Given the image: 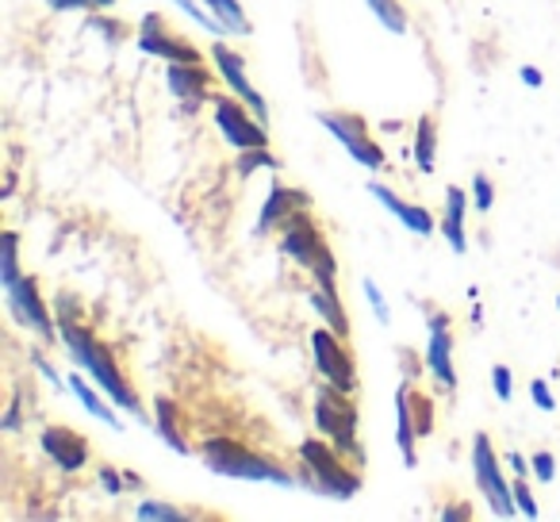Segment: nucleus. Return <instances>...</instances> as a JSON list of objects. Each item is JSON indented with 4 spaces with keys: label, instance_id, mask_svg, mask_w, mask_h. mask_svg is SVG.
Returning <instances> with one entry per match:
<instances>
[{
    "label": "nucleus",
    "instance_id": "nucleus-14",
    "mask_svg": "<svg viewBox=\"0 0 560 522\" xmlns=\"http://www.w3.org/2000/svg\"><path fill=\"white\" fill-rule=\"evenodd\" d=\"M165 81H170V93L177 96V101H185L188 112H196L200 104H211V96H208L211 73L203 70L200 62H170Z\"/></svg>",
    "mask_w": 560,
    "mask_h": 522
},
{
    "label": "nucleus",
    "instance_id": "nucleus-1",
    "mask_svg": "<svg viewBox=\"0 0 560 522\" xmlns=\"http://www.w3.org/2000/svg\"><path fill=\"white\" fill-rule=\"evenodd\" d=\"M58 338H62V346H66V353L73 358V366L81 369V373H89L96 384H101L104 392H108L112 399H116L124 411H131L135 419H142L147 422V411H142V404H139V396L131 392V384L119 376V369H116V361H112V353L104 350L101 343H96L93 335H89L85 327H78L73 323V315H70V308L66 304H58Z\"/></svg>",
    "mask_w": 560,
    "mask_h": 522
},
{
    "label": "nucleus",
    "instance_id": "nucleus-39",
    "mask_svg": "<svg viewBox=\"0 0 560 522\" xmlns=\"http://www.w3.org/2000/svg\"><path fill=\"white\" fill-rule=\"evenodd\" d=\"M101 484L108 496H124V480L116 476V468H101Z\"/></svg>",
    "mask_w": 560,
    "mask_h": 522
},
{
    "label": "nucleus",
    "instance_id": "nucleus-7",
    "mask_svg": "<svg viewBox=\"0 0 560 522\" xmlns=\"http://www.w3.org/2000/svg\"><path fill=\"white\" fill-rule=\"evenodd\" d=\"M215 108V127L234 150H257L269 147V135H265V124L254 116L249 108H242L238 96H215L211 101Z\"/></svg>",
    "mask_w": 560,
    "mask_h": 522
},
{
    "label": "nucleus",
    "instance_id": "nucleus-25",
    "mask_svg": "<svg viewBox=\"0 0 560 522\" xmlns=\"http://www.w3.org/2000/svg\"><path fill=\"white\" fill-rule=\"evenodd\" d=\"M20 234L16 231H4V239H0V285L9 289V285L20 281Z\"/></svg>",
    "mask_w": 560,
    "mask_h": 522
},
{
    "label": "nucleus",
    "instance_id": "nucleus-24",
    "mask_svg": "<svg viewBox=\"0 0 560 522\" xmlns=\"http://www.w3.org/2000/svg\"><path fill=\"white\" fill-rule=\"evenodd\" d=\"M203 4H208V12H215V20H223L231 35H249V32H254V24L246 20V12H242L238 0H203Z\"/></svg>",
    "mask_w": 560,
    "mask_h": 522
},
{
    "label": "nucleus",
    "instance_id": "nucleus-17",
    "mask_svg": "<svg viewBox=\"0 0 560 522\" xmlns=\"http://www.w3.org/2000/svg\"><path fill=\"white\" fill-rule=\"evenodd\" d=\"M300 208H312V196L300 193V188L272 185V193H269V200H265L261 216H257V227H254V231H257V234H269L272 227H280L284 219L292 216V211H300Z\"/></svg>",
    "mask_w": 560,
    "mask_h": 522
},
{
    "label": "nucleus",
    "instance_id": "nucleus-40",
    "mask_svg": "<svg viewBox=\"0 0 560 522\" xmlns=\"http://www.w3.org/2000/svg\"><path fill=\"white\" fill-rule=\"evenodd\" d=\"M32 366H35V369H39V373H43V376H47V381H50V384H62V381H58V373H55V369H50V366H47V361H43V358H39V353H32Z\"/></svg>",
    "mask_w": 560,
    "mask_h": 522
},
{
    "label": "nucleus",
    "instance_id": "nucleus-36",
    "mask_svg": "<svg viewBox=\"0 0 560 522\" xmlns=\"http://www.w3.org/2000/svg\"><path fill=\"white\" fill-rule=\"evenodd\" d=\"M491 388H495V396L506 404V399L514 396V388H511V369H506V366H495V369H491Z\"/></svg>",
    "mask_w": 560,
    "mask_h": 522
},
{
    "label": "nucleus",
    "instance_id": "nucleus-27",
    "mask_svg": "<svg viewBox=\"0 0 560 522\" xmlns=\"http://www.w3.org/2000/svg\"><path fill=\"white\" fill-rule=\"evenodd\" d=\"M173 4H177V9L185 12V16H192L196 24L203 27V32L215 35V39H223V35H231V32H226L223 20H215V12H208V4H203V0H200V4H196V0H173Z\"/></svg>",
    "mask_w": 560,
    "mask_h": 522
},
{
    "label": "nucleus",
    "instance_id": "nucleus-5",
    "mask_svg": "<svg viewBox=\"0 0 560 522\" xmlns=\"http://www.w3.org/2000/svg\"><path fill=\"white\" fill-rule=\"evenodd\" d=\"M472 473H476V484H480L483 499L491 503V511H495L499 519H514V514H518L514 488L503 480V473H499V457H495V450H491L488 434L472 438Z\"/></svg>",
    "mask_w": 560,
    "mask_h": 522
},
{
    "label": "nucleus",
    "instance_id": "nucleus-3",
    "mask_svg": "<svg viewBox=\"0 0 560 522\" xmlns=\"http://www.w3.org/2000/svg\"><path fill=\"white\" fill-rule=\"evenodd\" d=\"M315 427L335 442L338 453L353 461V465H365V450L358 442V407L350 404V392L335 388V384H323L315 388Z\"/></svg>",
    "mask_w": 560,
    "mask_h": 522
},
{
    "label": "nucleus",
    "instance_id": "nucleus-42",
    "mask_svg": "<svg viewBox=\"0 0 560 522\" xmlns=\"http://www.w3.org/2000/svg\"><path fill=\"white\" fill-rule=\"evenodd\" d=\"M511 468H514V476H529L534 468H529V457H522V453H511Z\"/></svg>",
    "mask_w": 560,
    "mask_h": 522
},
{
    "label": "nucleus",
    "instance_id": "nucleus-13",
    "mask_svg": "<svg viewBox=\"0 0 560 522\" xmlns=\"http://www.w3.org/2000/svg\"><path fill=\"white\" fill-rule=\"evenodd\" d=\"M430 343H427V369L434 381H442L445 388H457V373H453V338H450V320L442 312H434L427 320Z\"/></svg>",
    "mask_w": 560,
    "mask_h": 522
},
{
    "label": "nucleus",
    "instance_id": "nucleus-9",
    "mask_svg": "<svg viewBox=\"0 0 560 522\" xmlns=\"http://www.w3.org/2000/svg\"><path fill=\"white\" fill-rule=\"evenodd\" d=\"M4 300H9V312H12V320H16L20 327L35 330L43 343H55V338H58V323L50 320L47 304L39 300L35 277H20L16 285H9V289H4Z\"/></svg>",
    "mask_w": 560,
    "mask_h": 522
},
{
    "label": "nucleus",
    "instance_id": "nucleus-10",
    "mask_svg": "<svg viewBox=\"0 0 560 522\" xmlns=\"http://www.w3.org/2000/svg\"><path fill=\"white\" fill-rule=\"evenodd\" d=\"M280 250H284L296 266L312 269L330 246H327V239L319 234V227L307 219V208H300V211H292L284 223H280Z\"/></svg>",
    "mask_w": 560,
    "mask_h": 522
},
{
    "label": "nucleus",
    "instance_id": "nucleus-26",
    "mask_svg": "<svg viewBox=\"0 0 560 522\" xmlns=\"http://www.w3.org/2000/svg\"><path fill=\"white\" fill-rule=\"evenodd\" d=\"M365 4H369V12L381 20L384 32H392V35L407 32V16H404V9H399V0H365Z\"/></svg>",
    "mask_w": 560,
    "mask_h": 522
},
{
    "label": "nucleus",
    "instance_id": "nucleus-29",
    "mask_svg": "<svg viewBox=\"0 0 560 522\" xmlns=\"http://www.w3.org/2000/svg\"><path fill=\"white\" fill-rule=\"evenodd\" d=\"M135 514H139V519H158V522H185L188 519L180 507H170V503H162V499H142Z\"/></svg>",
    "mask_w": 560,
    "mask_h": 522
},
{
    "label": "nucleus",
    "instance_id": "nucleus-21",
    "mask_svg": "<svg viewBox=\"0 0 560 522\" xmlns=\"http://www.w3.org/2000/svg\"><path fill=\"white\" fill-rule=\"evenodd\" d=\"M70 388H73V396H78L81 404H85V411L93 415V419H101L104 427H112V430H124V422H119V415L112 411V407L104 404V399L96 396L93 388H89V381H85V376H78V373H73V376H70Z\"/></svg>",
    "mask_w": 560,
    "mask_h": 522
},
{
    "label": "nucleus",
    "instance_id": "nucleus-38",
    "mask_svg": "<svg viewBox=\"0 0 560 522\" xmlns=\"http://www.w3.org/2000/svg\"><path fill=\"white\" fill-rule=\"evenodd\" d=\"M529 399H534L541 411H557V399H552V392L545 381H529Z\"/></svg>",
    "mask_w": 560,
    "mask_h": 522
},
{
    "label": "nucleus",
    "instance_id": "nucleus-11",
    "mask_svg": "<svg viewBox=\"0 0 560 522\" xmlns=\"http://www.w3.org/2000/svg\"><path fill=\"white\" fill-rule=\"evenodd\" d=\"M211 62H215V73L223 78V85L231 89L234 96H238L242 104H246L249 112H254L261 124H269V104H265V96L257 93L254 85H249V78H246V62H242L238 55H234L226 43H215L211 47Z\"/></svg>",
    "mask_w": 560,
    "mask_h": 522
},
{
    "label": "nucleus",
    "instance_id": "nucleus-32",
    "mask_svg": "<svg viewBox=\"0 0 560 522\" xmlns=\"http://www.w3.org/2000/svg\"><path fill=\"white\" fill-rule=\"evenodd\" d=\"M472 204L480 211H491V204H495V188H491L488 173H476L472 177Z\"/></svg>",
    "mask_w": 560,
    "mask_h": 522
},
{
    "label": "nucleus",
    "instance_id": "nucleus-37",
    "mask_svg": "<svg viewBox=\"0 0 560 522\" xmlns=\"http://www.w3.org/2000/svg\"><path fill=\"white\" fill-rule=\"evenodd\" d=\"M89 27H93V32H101L108 43H119V39H124V32H127L124 24H116V20H104V16H93V20H89Z\"/></svg>",
    "mask_w": 560,
    "mask_h": 522
},
{
    "label": "nucleus",
    "instance_id": "nucleus-41",
    "mask_svg": "<svg viewBox=\"0 0 560 522\" xmlns=\"http://www.w3.org/2000/svg\"><path fill=\"white\" fill-rule=\"evenodd\" d=\"M522 81H526L529 89H541V70H537V66H522Z\"/></svg>",
    "mask_w": 560,
    "mask_h": 522
},
{
    "label": "nucleus",
    "instance_id": "nucleus-30",
    "mask_svg": "<svg viewBox=\"0 0 560 522\" xmlns=\"http://www.w3.org/2000/svg\"><path fill=\"white\" fill-rule=\"evenodd\" d=\"M411 415H415V430H419V438L434 430V404H430L427 396H415L411 392Z\"/></svg>",
    "mask_w": 560,
    "mask_h": 522
},
{
    "label": "nucleus",
    "instance_id": "nucleus-6",
    "mask_svg": "<svg viewBox=\"0 0 560 522\" xmlns=\"http://www.w3.org/2000/svg\"><path fill=\"white\" fill-rule=\"evenodd\" d=\"M319 124L342 142L346 154H350L358 165H365L369 173L384 170V150L369 139V127L361 116H350V112H319Z\"/></svg>",
    "mask_w": 560,
    "mask_h": 522
},
{
    "label": "nucleus",
    "instance_id": "nucleus-19",
    "mask_svg": "<svg viewBox=\"0 0 560 522\" xmlns=\"http://www.w3.org/2000/svg\"><path fill=\"white\" fill-rule=\"evenodd\" d=\"M415 438H419V430H415V415H411V381H404V384H399V392H396V445H399V453H404L407 468L419 465Z\"/></svg>",
    "mask_w": 560,
    "mask_h": 522
},
{
    "label": "nucleus",
    "instance_id": "nucleus-18",
    "mask_svg": "<svg viewBox=\"0 0 560 522\" xmlns=\"http://www.w3.org/2000/svg\"><path fill=\"white\" fill-rule=\"evenodd\" d=\"M465 211H468V193H460L457 185L445 188V216L438 223V231L445 234L453 254H465L468 250V239H465Z\"/></svg>",
    "mask_w": 560,
    "mask_h": 522
},
{
    "label": "nucleus",
    "instance_id": "nucleus-20",
    "mask_svg": "<svg viewBox=\"0 0 560 522\" xmlns=\"http://www.w3.org/2000/svg\"><path fill=\"white\" fill-rule=\"evenodd\" d=\"M307 304L319 312V320L327 323L335 335H350V320H346V308H342V300H338V292H323V289H315V292H307Z\"/></svg>",
    "mask_w": 560,
    "mask_h": 522
},
{
    "label": "nucleus",
    "instance_id": "nucleus-2",
    "mask_svg": "<svg viewBox=\"0 0 560 522\" xmlns=\"http://www.w3.org/2000/svg\"><path fill=\"white\" fill-rule=\"evenodd\" d=\"M300 461H304L300 484H304L307 491H315V496L353 499L361 491V473L342 465V453L335 450V442L307 438V442H300Z\"/></svg>",
    "mask_w": 560,
    "mask_h": 522
},
{
    "label": "nucleus",
    "instance_id": "nucleus-34",
    "mask_svg": "<svg viewBox=\"0 0 560 522\" xmlns=\"http://www.w3.org/2000/svg\"><path fill=\"white\" fill-rule=\"evenodd\" d=\"M514 503H518V511L526 514V519H537V503H534V491H529L526 476L514 480Z\"/></svg>",
    "mask_w": 560,
    "mask_h": 522
},
{
    "label": "nucleus",
    "instance_id": "nucleus-8",
    "mask_svg": "<svg viewBox=\"0 0 560 522\" xmlns=\"http://www.w3.org/2000/svg\"><path fill=\"white\" fill-rule=\"evenodd\" d=\"M342 343H346L342 335H335L330 327H323L312 335V353H315V369L323 373V381L353 396V392H358V369H353V358Z\"/></svg>",
    "mask_w": 560,
    "mask_h": 522
},
{
    "label": "nucleus",
    "instance_id": "nucleus-4",
    "mask_svg": "<svg viewBox=\"0 0 560 522\" xmlns=\"http://www.w3.org/2000/svg\"><path fill=\"white\" fill-rule=\"evenodd\" d=\"M203 465L211 468V473L219 476H234V480H265V484H284L289 488L292 476L284 473L280 465H272V461L257 457V453H249L242 442H231V438H211V442H203L200 450Z\"/></svg>",
    "mask_w": 560,
    "mask_h": 522
},
{
    "label": "nucleus",
    "instance_id": "nucleus-22",
    "mask_svg": "<svg viewBox=\"0 0 560 522\" xmlns=\"http://www.w3.org/2000/svg\"><path fill=\"white\" fill-rule=\"evenodd\" d=\"M438 127L430 116L419 119V127H415V165H419L422 173H434L438 170Z\"/></svg>",
    "mask_w": 560,
    "mask_h": 522
},
{
    "label": "nucleus",
    "instance_id": "nucleus-23",
    "mask_svg": "<svg viewBox=\"0 0 560 522\" xmlns=\"http://www.w3.org/2000/svg\"><path fill=\"white\" fill-rule=\"evenodd\" d=\"M154 407H158V411H154V430L165 438V442H170V450H173V453H188L185 438L177 434V407H173L165 396H158V399H154Z\"/></svg>",
    "mask_w": 560,
    "mask_h": 522
},
{
    "label": "nucleus",
    "instance_id": "nucleus-28",
    "mask_svg": "<svg viewBox=\"0 0 560 522\" xmlns=\"http://www.w3.org/2000/svg\"><path fill=\"white\" fill-rule=\"evenodd\" d=\"M277 158L269 154V147H257V150H238V173L242 177H254L257 170H277Z\"/></svg>",
    "mask_w": 560,
    "mask_h": 522
},
{
    "label": "nucleus",
    "instance_id": "nucleus-16",
    "mask_svg": "<svg viewBox=\"0 0 560 522\" xmlns=\"http://www.w3.org/2000/svg\"><path fill=\"white\" fill-rule=\"evenodd\" d=\"M369 196H376V200H381L384 208H388L392 216H396L399 223H404L411 234H422V239H430V234L438 231L434 216H430V211L422 208V204H407V200H399V196L392 193L388 185H381V181H369Z\"/></svg>",
    "mask_w": 560,
    "mask_h": 522
},
{
    "label": "nucleus",
    "instance_id": "nucleus-15",
    "mask_svg": "<svg viewBox=\"0 0 560 522\" xmlns=\"http://www.w3.org/2000/svg\"><path fill=\"white\" fill-rule=\"evenodd\" d=\"M43 450L55 465H62V473H81L89 465V445L81 434H73L70 427H47L39 434Z\"/></svg>",
    "mask_w": 560,
    "mask_h": 522
},
{
    "label": "nucleus",
    "instance_id": "nucleus-35",
    "mask_svg": "<svg viewBox=\"0 0 560 522\" xmlns=\"http://www.w3.org/2000/svg\"><path fill=\"white\" fill-rule=\"evenodd\" d=\"M50 12H78V9H112L116 0H47Z\"/></svg>",
    "mask_w": 560,
    "mask_h": 522
},
{
    "label": "nucleus",
    "instance_id": "nucleus-44",
    "mask_svg": "<svg viewBox=\"0 0 560 522\" xmlns=\"http://www.w3.org/2000/svg\"><path fill=\"white\" fill-rule=\"evenodd\" d=\"M557 308H560V300H557Z\"/></svg>",
    "mask_w": 560,
    "mask_h": 522
},
{
    "label": "nucleus",
    "instance_id": "nucleus-12",
    "mask_svg": "<svg viewBox=\"0 0 560 522\" xmlns=\"http://www.w3.org/2000/svg\"><path fill=\"white\" fill-rule=\"evenodd\" d=\"M139 50L142 55L165 58V62H200V50L192 47L188 39H177V35H165V20L158 12L142 16L139 24Z\"/></svg>",
    "mask_w": 560,
    "mask_h": 522
},
{
    "label": "nucleus",
    "instance_id": "nucleus-43",
    "mask_svg": "<svg viewBox=\"0 0 560 522\" xmlns=\"http://www.w3.org/2000/svg\"><path fill=\"white\" fill-rule=\"evenodd\" d=\"M442 519H468V507H460V511L457 507H450V511H442Z\"/></svg>",
    "mask_w": 560,
    "mask_h": 522
},
{
    "label": "nucleus",
    "instance_id": "nucleus-33",
    "mask_svg": "<svg viewBox=\"0 0 560 522\" xmlns=\"http://www.w3.org/2000/svg\"><path fill=\"white\" fill-rule=\"evenodd\" d=\"M529 468H534V476L541 484H552V476H557V457H552L549 450H537L534 457H529Z\"/></svg>",
    "mask_w": 560,
    "mask_h": 522
},
{
    "label": "nucleus",
    "instance_id": "nucleus-31",
    "mask_svg": "<svg viewBox=\"0 0 560 522\" xmlns=\"http://www.w3.org/2000/svg\"><path fill=\"white\" fill-rule=\"evenodd\" d=\"M361 289H365V300H369V304H373V315H376V323H381V327H388V323H392L388 300H384V292L376 289V281H373V277H365V285H361Z\"/></svg>",
    "mask_w": 560,
    "mask_h": 522
}]
</instances>
